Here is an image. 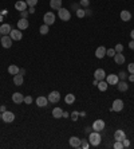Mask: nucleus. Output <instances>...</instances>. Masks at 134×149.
Instances as JSON below:
<instances>
[{
  "instance_id": "nucleus-1",
  "label": "nucleus",
  "mask_w": 134,
  "mask_h": 149,
  "mask_svg": "<svg viewBox=\"0 0 134 149\" xmlns=\"http://www.w3.org/2000/svg\"><path fill=\"white\" fill-rule=\"evenodd\" d=\"M101 140H102V137H101L99 132H91V133L88 134V142H90V145L93 146H98L101 144Z\"/></svg>"
},
{
  "instance_id": "nucleus-2",
  "label": "nucleus",
  "mask_w": 134,
  "mask_h": 149,
  "mask_svg": "<svg viewBox=\"0 0 134 149\" xmlns=\"http://www.w3.org/2000/svg\"><path fill=\"white\" fill-rule=\"evenodd\" d=\"M58 16H59L61 20L67 22V20H70V18H71V14H70V11L67 8H59V10H58Z\"/></svg>"
},
{
  "instance_id": "nucleus-3",
  "label": "nucleus",
  "mask_w": 134,
  "mask_h": 149,
  "mask_svg": "<svg viewBox=\"0 0 134 149\" xmlns=\"http://www.w3.org/2000/svg\"><path fill=\"white\" fill-rule=\"evenodd\" d=\"M43 20H44V24H47V26L54 24L55 23V15H54V12H46L44 16H43Z\"/></svg>"
},
{
  "instance_id": "nucleus-4",
  "label": "nucleus",
  "mask_w": 134,
  "mask_h": 149,
  "mask_svg": "<svg viewBox=\"0 0 134 149\" xmlns=\"http://www.w3.org/2000/svg\"><path fill=\"white\" fill-rule=\"evenodd\" d=\"M12 38L10 35H3L1 36V40H0V43H1V46H3L4 48H10L12 46Z\"/></svg>"
},
{
  "instance_id": "nucleus-5",
  "label": "nucleus",
  "mask_w": 134,
  "mask_h": 149,
  "mask_svg": "<svg viewBox=\"0 0 134 149\" xmlns=\"http://www.w3.org/2000/svg\"><path fill=\"white\" fill-rule=\"evenodd\" d=\"M1 118H3L4 122L10 124V122H12L14 120H15V114L12 113V112H8V110H5V112L3 113V116H1Z\"/></svg>"
},
{
  "instance_id": "nucleus-6",
  "label": "nucleus",
  "mask_w": 134,
  "mask_h": 149,
  "mask_svg": "<svg viewBox=\"0 0 134 149\" xmlns=\"http://www.w3.org/2000/svg\"><path fill=\"white\" fill-rule=\"evenodd\" d=\"M47 98H48V102H51V103H56L61 99V94H59V91H51Z\"/></svg>"
},
{
  "instance_id": "nucleus-7",
  "label": "nucleus",
  "mask_w": 134,
  "mask_h": 149,
  "mask_svg": "<svg viewBox=\"0 0 134 149\" xmlns=\"http://www.w3.org/2000/svg\"><path fill=\"white\" fill-rule=\"evenodd\" d=\"M94 78H95L97 81H103V79L106 78V73H105L103 69H97V70L94 71Z\"/></svg>"
},
{
  "instance_id": "nucleus-8",
  "label": "nucleus",
  "mask_w": 134,
  "mask_h": 149,
  "mask_svg": "<svg viewBox=\"0 0 134 149\" xmlns=\"http://www.w3.org/2000/svg\"><path fill=\"white\" fill-rule=\"evenodd\" d=\"M10 36L12 38V40H20L22 38H23V34H22V30H11V32H10Z\"/></svg>"
},
{
  "instance_id": "nucleus-9",
  "label": "nucleus",
  "mask_w": 134,
  "mask_h": 149,
  "mask_svg": "<svg viewBox=\"0 0 134 149\" xmlns=\"http://www.w3.org/2000/svg\"><path fill=\"white\" fill-rule=\"evenodd\" d=\"M93 129L95 130V132H102V130L105 129V121H102V120H97V121H94V124H93Z\"/></svg>"
},
{
  "instance_id": "nucleus-10",
  "label": "nucleus",
  "mask_w": 134,
  "mask_h": 149,
  "mask_svg": "<svg viewBox=\"0 0 134 149\" xmlns=\"http://www.w3.org/2000/svg\"><path fill=\"white\" fill-rule=\"evenodd\" d=\"M111 109H113V112H121V110L123 109V102L121 101V99H114Z\"/></svg>"
},
{
  "instance_id": "nucleus-11",
  "label": "nucleus",
  "mask_w": 134,
  "mask_h": 149,
  "mask_svg": "<svg viewBox=\"0 0 134 149\" xmlns=\"http://www.w3.org/2000/svg\"><path fill=\"white\" fill-rule=\"evenodd\" d=\"M106 82L109 83V85H117V83L119 82V78H118V75H115V74L106 75Z\"/></svg>"
},
{
  "instance_id": "nucleus-12",
  "label": "nucleus",
  "mask_w": 134,
  "mask_h": 149,
  "mask_svg": "<svg viewBox=\"0 0 134 149\" xmlns=\"http://www.w3.org/2000/svg\"><path fill=\"white\" fill-rule=\"evenodd\" d=\"M36 105L39 106V107H46L47 103H48V98L47 97H43V95H40V97H38L36 98Z\"/></svg>"
},
{
  "instance_id": "nucleus-13",
  "label": "nucleus",
  "mask_w": 134,
  "mask_h": 149,
  "mask_svg": "<svg viewBox=\"0 0 134 149\" xmlns=\"http://www.w3.org/2000/svg\"><path fill=\"white\" fill-rule=\"evenodd\" d=\"M12 101L19 105V103L24 102V95L22 94V93H14V94H12Z\"/></svg>"
},
{
  "instance_id": "nucleus-14",
  "label": "nucleus",
  "mask_w": 134,
  "mask_h": 149,
  "mask_svg": "<svg viewBox=\"0 0 134 149\" xmlns=\"http://www.w3.org/2000/svg\"><path fill=\"white\" fill-rule=\"evenodd\" d=\"M123 138H126V134H125V132L121 129L118 130H115V133H114V140L115 141H122Z\"/></svg>"
},
{
  "instance_id": "nucleus-15",
  "label": "nucleus",
  "mask_w": 134,
  "mask_h": 149,
  "mask_svg": "<svg viewBox=\"0 0 134 149\" xmlns=\"http://www.w3.org/2000/svg\"><path fill=\"white\" fill-rule=\"evenodd\" d=\"M69 142H70V145L73 146V148H80V138L75 137V136L70 137Z\"/></svg>"
},
{
  "instance_id": "nucleus-16",
  "label": "nucleus",
  "mask_w": 134,
  "mask_h": 149,
  "mask_svg": "<svg viewBox=\"0 0 134 149\" xmlns=\"http://www.w3.org/2000/svg\"><path fill=\"white\" fill-rule=\"evenodd\" d=\"M27 7H28V4H27L24 0H19V1L15 3V8L18 11H24V10H27Z\"/></svg>"
},
{
  "instance_id": "nucleus-17",
  "label": "nucleus",
  "mask_w": 134,
  "mask_h": 149,
  "mask_svg": "<svg viewBox=\"0 0 134 149\" xmlns=\"http://www.w3.org/2000/svg\"><path fill=\"white\" fill-rule=\"evenodd\" d=\"M10 32H11V26L10 24H1L0 26V34L1 35H10Z\"/></svg>"
},
{
  "instance_id": "nucleus-18",
  "label": "nucleus",
  "mask_w": 134,
  "mask_h": 149,
  "mask_svg": "<svg viewBox=\"0 0 134 149\" xmlns=\"http://www.w3.org/2000/svg\"><path fill=\"white\" fill-rule=\"evenodd\" d=\"M95 56L98 59H102L103 56H106V48L103 47V46H101V47H98L95 50Z\"/></svg>"
},
{
  "instance_id": "nucleus-19",
  "label": "nucleus",
  "mask_w": 134,
  "mask_h": 149,
  "mask_svg": "<svg viewBox=\"0 0 134 149\" xmlns=\"http://www.w3.org/2000/svg\"><path fill=\"white\" fill-rule=\"evenodd\" d=\"M28 26H30L28 20L20 18V20L18 22V28H19V30H26V28H28Z\"/></svg>"
},
{
  "instance_id": "nucleus-20",
  "label": "nucleus",
  "mask_w": 134,
  "mask_h": 149,
  "mask_svg": "<svg viewBox=\"0 0 134 149\" xmlns=\"http://www.w3.org/2000/svg\"><path fill=\"white\" fill-rule=\"evenodd\" d=\"M114 61L117 65H123V63H125V56H123L122 52H117V54L114 55Z\"/></svg>"
},
{
  "instance_id": "nucleus-21",
  "label": "nucleus",
  "mask_w": 134,
  "mask_h": 149,
  "mask_svg": "<svg viewBox=\"0 0 134 149\" xmlns=\"http://www.w3.org/2000/svg\"><path fill=\"white\" fill-rule=\"evenodd\" d=\"M62 1L63 0H50V7L52 8V10H59V8H62Z\"/></svg>"
},
{
  "instance_id": "nucleus-22",
  "label": "nucleus",
  "mask_w": 134,
  "mask_h": 149,
  "mask_svg": "<svg viewBox=\"0 0 134 149\" xmlns=\"http://www.w3.org/2000/svg\"><path fill=\"white\" fill-rule=\"evenodd\" d=\"M130 19H131V14H130V12L126 11V10L121 11V20H122V22H129Z\"/></svg>"
},
{
  "instance_id": "nucleus-23",
  "label": "nucleus",
  "mask_w": 134,
  "mask_h": 149,
  "mask_svg": "<svg viewBox=\"0 0 134 149\" xmlns=\"http://www.w3.org/2000/svg\"><path fill=\"white\" fill-rule=\"evenodd\" d=\"M23 81H24L23 75H20L19 73L16 75H14V83H15L16 86H22V85H23Z\"/></svg>"
},
{
  "instance_id": "nucleus-24",
  "label": "nucleus",
  "mask_w": 134,
  "mask_h": 149,
  "mask_svg": "<svg viewBox=\"0 0 134 149\" xmlns=\"http://www.w3.org/2000/svg\"><path fill=\"white\" fill-rule=\"evenodd\" d=\"M62 116H63V110H62L61 107H54L52 117L54 118H62Z\"/></svg>"
},
{
  "instance_id": "nucleus-25",
  "label": "nucleus",
  "mask_w": 134,
  "mask_h": 149,
  "mask_svg": "<svg viewBox=\"0 0 134 149\" xmlns=\"http://www.w3.org/2000/svg\"><path fill=\"white\" fill-rule=\"evenodd\" d=\"M19 70L20 69L16 66V65H10V66H8V73H10L11 75H16L18 73H19Z\"/></svg>"
},
{
  "instance_id": "nucleus-26",
  "label": "nucleus",
  "mask_w": 134,
  "mask_h": 149,
  "mask_svg": "<svg viewBox=\"0 0 134 149\" xmlns=\"http://www.w3.org/2000/svg\"><path fill=\"white\" fill-rule=\"evenodd\" d=\"M65 101H66V103H67V105H71V103H74V102H75V95L70 93V94H67L65 97Z\"/></svg>"
},
{
  "instance_id": "nucleus-27",
  "label": "nucleus",
  "mask_w": 134,
  "mask_h": 149,
  "mask_svg": "<svg viewBox=\"0 0 134 149\" xmlns=\"http://www.w3.org/2000/svg\"><path fill=\"white\" fill-rule=\"evenodd\" d=\"M97 86H98V89H99L101 91H106L107 90V86H109V83H107L106 81H99Z\"/></svg>"
},
{
  "instance_id": "nucleus-28",
  "label": "nucleus",
  "mask_w": 134,
  "mask_h": 149,
  "mask_svg": "<svg viewBox=\"0 0 134 149\" xmlns=\"http://www.w3.org/2000/svg\"><path fill=\"white\" fill-rule=\"evenodd\" d=\"M117 85H118V90H119V91H126L127 89H129V86H127V83H126V82H123V81L118 82Z\"/></svg>"
},
{
  "instance_id": "nucleus-29",
  "label": "nucleus",
  "mask_w": 134,
  "mask_h": 149,
  "mask_svg": "<svg viewBox=\"0 0 134 149\" xmlns=\"http://www.w3.org/2000/svg\"><path fill=\"white\" fill-rule=\"evenodd\" d=\"M48 27H50V26L43 24V26H40V28H39V32H40L42 35H46V34H48Z\"/></svg>"
},
{
  "instance_id": "nucleus-30",
  "label": "nucleus",
  "mask_w": 134,
  "mask_h": 149,
  "mask_svg": "<svg viewBox=\"0 0 134 149\" xmlns=\"http://www.w3.org/2000/svg\"><path fill=\"white\" fill-rule=\"evenodd\" d=\"M77 16L78 18H84V16H86V11L82 10V8H79V10L77 11Z\"/></svg>"
},
{
  "instance_id": "nucleus-31",
  "label": "nucleus",
  "mask_w": 134,
  "mask_h": 149,
  "mask_svg": "<svg viewBox=\"0 0 134 149\" xmlns=\"http://www.w3.org/2000/svg\"><path fill=\"white\" fill-rule=\"evenodd\" d=\"M115 54H117V52H115L114 48H109V50H106V55H107V56H113V58H114Z\"/></svg>"
},
{
  "instance_id": "nucleus-32",
  "label": "nucleus",
  "mask_w": 134,
  "mask_h": 149,
  "mask_svg": "<svg viewBox=\"0 0 134 149\" xmlns=\"http://www.w3.org/2000/svg\"><path fill=\"white\" fill-rule=\"evenodd\" d=\"M113 148H114V149H123L122 141H115V144L113 145Z\"/></svg>"
},
{
  "instance_id": "nucleus-33",
  "label": "nucleus",
  "mask_w": 134,
  "mask_h": 149,
  "mask_svg": "<svg viewBox=\"0 0 134 149\" xmlns=\"http://www.w3.org/2000/svg\"><path fill=\"white\" fill-rule=\"evenodd\" d=\"M26 3L28 4V7H35L38 4V0H26Z\"/></svg>"
},
{
  "instance_id": "nucleus-34",
  "label": "nucleus",
  "mask_w": 134,
  "mask_h": 149,
  "mask_svg": "<svg viewBox=\"0 0 134 149\" xmlns=\"http://www.w3.org/2000/svg\"><path fill=\"white\" fill-rule=\"evenodd\" d=\"M32 101H34V99H32V97H31V95H27V97H24V102H26L27 105H31V103H32Z\"/></svg>"
},
{
  "instance_id": "nucleus-35",
  "label": "nucleus",
  "mask_w": 134,
  "mask_h": 149,
  "mask_svg": "<svg viewBox=\"0 0 134 149\" xmlns=\"http://www.w3.org/2000/svg\"><path fill=\"white\" fill-rule=\"evenodd\" d=\"M114 50H115V52H122V51H123V46L121 43H118L117 46H115Z\"/></svg>"
},
{
  "instance_id": "nucleus-36",
  "label": "nucleus",
  "mask_w": 134,
  "mask_h": 149,
  "mask_svg": "<svg viewBox=\"0 0 134 149\" xmlns=\"http://www.w3.org/2000/svg\"><path fill=\"white\" fill-rule=\"evenodd\" d=\"M122 144H123V148H129V146H130V140H127V138H123V140H122Z\"/></svg>"
},
{
  "instance_id": "nucleus-37",
  "label": "nucleus",
  "mask_w": 134,
  "mask_h": 149,
  "mask_svg": "<svg viewBox=\"0 0 134 149\" xmlns=\"http://www.w3.org/2000/svg\"><path fill=\"white\" fill-rule=\"evenodd\" d=\"M80 148H83V149L88 148V144H87V141H86V140H80Z\"/></svg>"
},
{
  "instance_id": "nucleus-38",
  "label": "nucleus",
  "mask_w": 134,
  "mask_h": 149,
  "mask_svg": "<svg viewBox=\"0 0 134 149\" xmlns=\"http://www.w3.org/2000/svg\"><path fill=\"white\" fill-rule=\"evenodd\" d=\"M28 14H30V12L27 11V10H24V11H20V16H22L23 19H27V16H28Z\"/></svg>"
},
{
  "instance_id": "nucleus-39",
  "label": "nucleus",
  "mask_w": 134,
  "mask_h": 149,
  "mask_svg": "<svg viewBox=\"0 0 134 149\" xmlns=\"http://www.w3.org/2000/svg\"><path fill=\"white\" fill-rule=\"evenodd\" d=\"M127 71H129L130 74H134V63H130V65L127 66Z\"/></svg>"
},
{
  "instance_id": "nucleus-40",
  "label": "nucleus",
  "mask_w": 134,
  "mask_h": 149,
  "mask_svg": "<svg viewBox=\"0 0 134 149\" xmlns=\"http://www.w3.org/2000/svg\"><path fill=\"white\" fill-rule=\"evenodd\" d=\"M88 4H90V0H80V5L82 7H88Z\"/></svg>"
},
{
  "instance_id": "nucleus-41",
  "label": "nucleus",
  "mask_w": 134,
  "mask_h": 149,
  "mask_svg": "<svg viewBox=\"0 0 134 149\" xmlns=\"http://www.w3.org/2000/svg\"><path fill=\"white\" fill-rule=\"evenodd\" d=\"M71 117H73V121H77L78 117H79V113H78V112H74V113L71 114Z\"/></svg>"
},
{
  "instance_id": "nucleus-42",
  "label": "nucleus",
  "mask_w": 134,
  "mask_h": 149,
  "mask_svg": "<svg viewBox=\"0 0 134 149\" xmlns=\"http://www.w3.org/2000/svg\"><path fill=\"white\" fill-rule=\"evenodd\" d=\"M118 78H121V79H125L126 78V73H123V71H121L118 74Z\"/></svg>"
},
{
  "instance_id": "nucleus-43",
  "label": "nucleus",
  "mask_w": 134,
  "mask_h": 149,
  "mask_svg": "<svg viewBox=\"0 0 134 149\" xmlns=\"http://www.w3.org/2000/svg\"><path fill=\"white\" fill-rule=\"evenodd\" d=\"M129 47H130L131 50H134V40H133V39H131V42L129 43Z\"/></svg>"
},
{
  "instance_id": "nucleus-44",
  "label": "nucleus",
  "mask_w": 134,
  "mask_h": 149,
  "mask_svg": "<svg viewBox=\"0 0 134 149\" xmlns=\"http://www.w3.org/2000/svg\"><path fill=\"white\" fill-rule=\"evenodd\" d=\"M129 81H130V82H134V74L129 75Z\"/></svg>"
},
{
  "instance_id": "nucleus-45",
  "label": "nucleus",
  "mask_w": 134,
  "mask_h": 149,
  "mask_svg": "<svg viewBox=\"0 0 134 149\" xmlns=\"http://www.w3.org/2000/svg\"><path fill=\"white\" fill-rule=\"evenodd\" d=\"M5 106H0V113H4V112H5Z\"/></svg>"
},
{
  "instance_id": "nucleus-46",
  "label": "nucleus",
  "mask_w": 134,
  "mask_h": 149,
  "mask_svg": "<svg viewBox=\"0 0 134 149\" xmlns=\"http://www.w3.org/2000/svg\"><path fill=\"white\" fill-rule=\"evenodd\" d=\"M28 12H30V14H34V12H35V7H30Z\"/></svg>"
},
{
  "instance_id": "nucleus-47",
  "label": "nucleus",
  "mask_w": 134,
  "mask_h": 149,
  "mask_svg": "<svg viewBox=\"0 0 134 149\" xmlns=\"http://www.w3.org/2000/svg\"><path fill=\"white\" fill-rule=\"evenodd\" d=\"M69 117V113L67 112H63V116H62V118H67Z\"/></svg>"
},
{
  "instance_id": "nucleus-48",
  "label": "nucleus",
  "mask_w": 134,
  "mask_h": 149,
  "mask_svg": "<svg viewBox=\"0 0 134 149\" xmlns=\"http://www.w3.org/2000/svg\"><path fill=\"white\" fill-rule=\"evenodd\" d=\"M19 74H20V75H24V74H26V71H24V69H20V70H19Z\"/></svg>"
},
{
  "instance_id": "nucleus-49",
  "label": "nucleus",
  "mask_w": 134,
  "mask_h": 149,
  "mask_svg": "<svg viewBox=\"0 0 134 149\" xmlns=\"http://www.w3.org/2000/svg\"><path fill=\"white\" fill-rule=\"evenodd\" d=\"M130 36H131V39L134 40V30H131V32H130Z\"/></svg>"
},
{
  "instance_id": "nucleus-50",
  "label": "nucleus",
  "mask_w": 134,
  "mask_h": 149,
  "mask_svg": "<svg viewBox=\"0 0 134 149\" xmlns=\"http://www.w3.org/2000/svg\"><path fill=\"white\" fill-rule=\"evenodd\" d=\"M0 118H1V113H0Z\"/></svg>"
}]
</instances>
